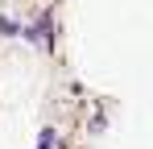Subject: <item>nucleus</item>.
<instances>
[{
    "mask_svg": "<svg viewBox=\"0 0 153 149\" xmlns=\"http://www.w3.org/2000/svg\"><path fill=\"white\" fill-rule=\"evenodd\" d=\"M0 33H21V25L8 21V17H0Z\"/></svg>",
    "mask_w": 153,
    "mask_h": 149,
    "instance_id": "nucleus-3",
    "label": "nucleus"
},
{
    "mask_svg": "<svg viewBox=\"0 0 153 149\" xmlns=\"http://www.w3.org/2000/svg\"><path fill=\"white\" fill-rule=\"evenodd\" d=\"M37 149H58V137H54L50 128H46V133H42V145H37Z\"/></svg>",
    "mask_w": 153,
    "mask_h": 149,
    "instance_id": "nucleus-2",
    "label": "nucleus"
},
{
    "mask_svg": "<svg viewBox=\"0 0 153 149\" xmlns=\"http://www.w3.org/2000/svg\"><path fill=\"white\" fill-rule=\"evenodd\" d=\"M50 21H54V13H42V17H37V25H33V29H25V37H33V42H42V37L50 33Z\"/></svg>",
    "mask_w": 153,
    "mask_h": 149,
    "instance_id": "nucleus-1",
    "label": "nucleus"
}]
</instances>
